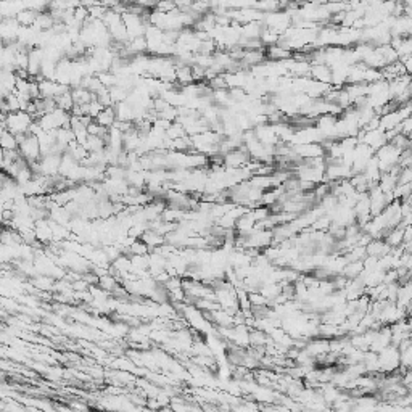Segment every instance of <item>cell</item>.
I'll return each instance as SVG.
<instances>
[{"instance_id":"6da1fadb","label":"cell","mask_w":412,"mask_h":412,"mask_svg":"<svg viewBox=\"0 0 412 412\" xmlns=\"http://www.w3.org/2000/svg\"><path fill=\"white\" fill-rule=\"evenodd\" d=\"M34 118L28 115L26 111H16L2 116V129H7L15 136H28L31 134V127L34 124Z\"/></svg>"},{"instance_id":"7a4b0ae2","label":"cell","mask_w":412,"mask_h":412,"mask_svg":"<svg viewBox=\"0 0 412 412\" xmlns=\"http://www.w3.org/2000/svg\"><path fill=\"white\" fill-rule=\"evenodd\" d=\"M18 139V143H19V153L21 157H23L29 166L32 163H37L40 160V143H39V139L36 136H32V134H28V136H16Z\"/></svg>"},{"instance_id":"3957f363","label":"cell","mask_w":412,"mask_h":412,"mask_svg":"<svg viewBox=\"0 0 412 412\" xmlns=\"http://www.w3.org/2000/svg\"><path fill=\"white\" fill-rule=\"evenodd\" d=\"M309 74L313 76L314 81H317L320 84L332 85V70L327 64H311Z\"/></svg>"},{"instance_id":"277c9868","label":"cell","mask_w":412,"mask_h":412,"mask_svg":"<svg viewBox=\"0 0 412 412\" xmlns=\"http://www.w3.org/2000/svg\"><path fill=\"white\" fill-rule=\"evenodd\" d=\"M95 121L98 122L100 126H103V127H106V129H111V127L115 126V122L118 121L115 106H108V108H105V110L102 111V113H100V115L97 116Z\"/></svg>"},{"instance_id":"5b68a950","label":"cell","mask_w":412,"mask_h":412,"mask_svg":"<svg viewBox=\"0 0 412 412\" xmlns=\"http://www.w3.org/2000/svg\"><path fill=\"white\" fill-rule=\"evenodd\" d=\"M0 145H2V150L5 151H13L19 148V143L15 134H12L7 129H2V136H0Z\"/></svg>"},{"instance_id":"8992f818","label":"cell","mask_w":412,"mask_h":412,"mask_svg":"<svg viewBox=\"0 0 412 412\" xmlns=\"http://www.w3.org/2000/svg\"><path fill=\"white\" fill-rule=\"evenodd\" d=\"M73 94V98H74V103L79 105V106H84V105H89L95 98V95L92 92L85 91L82 87H77V89H73L71 91Z\"/></svg>"},{"instance_id":"52a82bcc","label":"cell","mask_w":412,"mask_h":412,"mask_svg":"<svg viewBox=\"0 0 412 412\" xmlns=\"http://www.w3.org/2000/svg\"><path fill=\"white\" fill-rule=\"evenodd\" d=\"M55 102H57L58 110H63V111H66V113H71L73 108H74V105H76L71 92H66V94L57 97V98H55Z\"/></svg>"}]
</instances>
